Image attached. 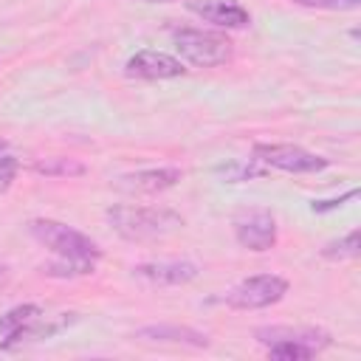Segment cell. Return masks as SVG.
<instances>
[{"label": "cell", "instance_id": "cell-1", "mask_svg": "<svg viewBox=\"0 0 361 361\" xmlns=\"http://www.w3.org/2000/svg\"><path fill=\"white\" fill-rule=\"evenodd\" d=\"M107 220L116 228L118 237L130 243H147V240H161L172 234L175 228L183 226V217L172 209L164 206H110Z\"/></svg>", "mask_w": 361, "mask_h": 361}, {"label": "cell", "instance_id": "cell-16", "mask_svg": "<svg viewBox=\"0 0 361 361\" xmlns=\"http://www.w3.org/2000/svg\"><path fill=\"white\" fill-rule=\"evenodd\" d=\"M220 172L226 175V180L237 183V180H248V178H257V175H265V166L251 158V161H231L226 166H220Z\"/></svg>", "mask_w": 361, "mask_h": 361}, {"label": "cell", "instance_id": "cell-6", "mask_svg": "<svg viewBox=\"0 0 361 361\" xmlns=\"http://www.w3.org/2000/svg\"><path fill=\"white\" fill-rule=\"evenodd\" d=\"M254 158L262 166H274V169L293 172V175L322 172L330 164L327 158L307 152L305 147H296V144H254Z\"/></svg>", "mask_w": 361, "mask_h": 361}, {"label": "cell", "instance_id": "cell-14", "mask_svg": "<svg viewBox=\"0 0 361 361\" xmlns=\"http://www.w3.org/2000/svg\"><path fill=\"white\" fill-rule=\"evenodd\" d=\"M34 172L45 175V178H82L87 172V166L73 158H45V161L34 164Z\"/></svg>", "mask_w": 361, "mask_h": 361}, {"label": "cell", "instance_id": "cell-20", "mask_svg": "<svg viewBox=\"0 0 361 361\" xmlns=\"http://www.w3.org/2000/svg\"><path fill=\"white\" fill-rule=\"evenodd\" d=\"M355 195H358V189H347L341 197H333V200H313V203H310V209H313V212H319V214H322V212H333V209H338L341 203L353 200Z\"/></svg>", "mask_w": 361, "mask_h": 361}, {"label": "cell", "instance_id": "cell-11", "mask_svg": "<svg viewBox=\"0 0 361 361\" xmlns=\"http://www.w3.org/2000/svg\"><path fill=\"white\" fill-rule=\"evenodd\" d=\"M186 8L217 28H245L251 23L248 8L237 0H189Z\"/></svg>", "mask_w": 361, "mask_h": 361}, {"label": "cell", "instance_id": "cell-4", "mask_svg": "<svg viewBox=\"0 0 361 361\" xmlns=\"http://www.w3.org/2000/svg\"><path fill=\"white\" fill-rule=\"evenodd\" d=\"M175 48L186 62L197 68H217L234 59V42L226 34L206 28H178Z\"/></svg>", "mask_w": 361, "mask_h": 361}, {"label": "cell", "instance_id": "cell-5", "mask_svg": "<svg viewBox=\"0 0 361 361\" xmlns=\"http://www.w3.org/2000/svg\"><path fill=\"white\" fill-rule=\"evenodd\" d=\"M288 293V279L279 274H257L237 282L226 293V305L234 310H259L276 305Z\"/></svg>", "mask_w": 361, "mask_h": 361}, {"label": "cell", "instance_id": "cell-2", "mask_svg": "<svg viewBox=\"0 0 361 361\" xmlns=\"http://www.w3.org/2000/svg\"><path fill=\"white\" fill-rule=\"evenodd\" d=\"M28 231H31V237L37 243H42L51 254H56V259L73 262V265L85 268L87 274H93L96 259L102 257L99 245L87 234H82V231H76V228H71V226H65L59 220L37 217V220H31Z\"/></svg>", "mask_w": 361, "mask_h": 361}, {"label": "cell", "instance_id": "cell-8", "mask_svg": "<svg viewBox=\"0 0 361 361\" xmlns=\"http://www.w3.org/2000/svg\"><path fill=\"white\" fill-rule=\"evenodd\" d=\"M124 73L133 79H175L183 76L186 68L178 56L164 51H138L124 62Z\"/></svg>", "mask_w": 361, "mask_h": 361}, {"label": "cell", "instance_id": "cell-18", "mask_svg": "<svg viewBox=\"0 0 361 361\" xmlns=\"http://www.w3.org/2000/svg\"><path fill=\"white\" fill-rule=\"evenodd\" d=\"M17 169H20V161L8 152H0V195H6L17 178Z\"/></svg>", "mask_w": 361, "mask_h": 361}, {"label": "cell", "instance_id": "cell-10", "mask_svg": "<svg viewBox=\"0 0 361 361\" xmlns=\"http://www.w3.org/2000/svg\"><path fill=\"white\" fill-rule=\"evenodd\" d=\"M259 344H276V341H290V344H302L307 347L313 355L322 353L324 347H330V333L322 327H285V324H274V327H257L254 330Z\"/></svg>", "mask_w": 361, "mask_h": 361}, {"label": "cell", "instance_id": "cell-3", "mask_svg": "<svg viewBox=\"0 0 361 361\" xmlns=\"http://www.w3.org/2000/svg\"><path fill=\"white\" fill-rule=\"evenodd\" d=\"M73 319L68 313L59 316H45L39 305H17L0 316V344L14 347L20 341H34V338H51L62 327H68Z\"/></svg>", "mask_w": 361, "mask_h": 361}, {"label": "cell", "instance_id": "cell-9", "mask_svg": "<svg viewBox=\"0 0 361 361\" xmlns=\"http://www.w3.org/2000/svg\"><path fill=\"white\" fill-rule=\"evenodd\" d=\"M197 265L189 259H161V262H138L133 268V276L166 288V285H186L192 279H197Z\"/></svg>", "mask_w": 361, "mask_h": 361}, {"label": "cell", "instance_id": "cell-22", "mask_svg": "<svg viewBox=\"0 0 361 361\" xmlns=\"http://www.w3.org/2000/svg\"><path fill=\"white\" fill-rule=\"evenodd\" d=\"M0 152H6V141L3 138H0Z\"/></svg>", "mask_w": 361, "mask_h": 361}, {"label": "cell", "instance_id": "cell-13", "mask_svg": "<svg viewBox=\"0 0 361 361\" xmlns=\"http://www.w3.org/2000/svg\"><path fill=\"white\" fill-rule=\"evenodd\" d=\"M138 338L147 341H169V344H189V347H209V336L195 330V327H180V324H149L135 330Z\"/></svg>", "mask_w": 361, "mask_h": 361}, {"label": "cell", "instance_id": "cell-17", "mask_svg": "<svg viewBox=\"0 0 361 361\" xmlns=\"http://www.w3.org/2000/svg\"><path fill=\"white\" fill-rule=\"evenodd\" d=\"M268 355L271 358H279V361H305V358H313V353L302 344H290V341H276V344H268Z\"/></svg>", "mask_w": 361, "mask_h": 361}, {"label": "cell", "instance_id": "cell-7", "mask_svg": "<svg viewBox=\"0 0 361 361\" xmlns=\"http://www.w3.org/2000/svg\"><path fill=\"white\" fill-rule=\"evenodd\" d=\"M234 237L248 251H271L276 245V217L268 209H245L234 217Z\"/></svg>", "mask_w": 361, "mask_h": 361}, {"label": "cell", "instance_id": "cell-19", "mask_svg": "<svg viewBox=\"0 0 361 361\" xmlns=\"http://www.w3.org/2000/svg\"><path fill=\"white\" fill-rule=\"evenodd\" d=\"M305 8H324V11H353L361 6V0H293Z\"/></svg>", "mask_w": 361, "mask_h": 361}, {"label": "cell", "instance_id": "cell-15", "mask_svg": "<svg viewBox=\"0 0 361 361\" xmlns=\"http://www.w3.org/2000/svg\"><path fill=\"white\" fill-rule=\"evenodd\" d=\"M361 234H358V228H353L350 234H344L341 240H333V243H327L324 248H322V257L324 259H333V262H341V259H353V257H358V251H361Z\"/></svg>", "mask_w": 361, "mask_h": 361}, {"label": "cell", "instance_id": "cell-12", "mask_svg": "<svg viewBox=\"0 0 361 361\" xmlns=\"http://www.w3.org/2000/svg\"><path fill=\"white\" fill-rule=\"evenodd\" d=\"M180 178H183V172L178 166H158V169L127 172V175H121L116 180V186L121 192H130V195H155V192L172 189Z\"/></svg>", "mask_w": 361, "mask_h": 361}, {"label": "cell", "instance_id": "cell-21", "mask_svg": "<svg viewBox=\"0 0 361 361\" xmlns=\"http://www.w3.org/2000/svg\"><path fill=\"white\" fill-rule=\"evenodd\" d=\"M144 3H175V0H144Z\"/></svg>", "mask_w": 361, "mask_h": 361}]
</instances>
